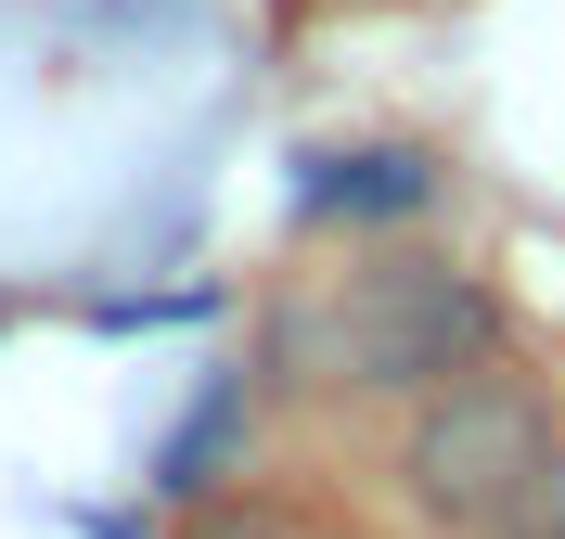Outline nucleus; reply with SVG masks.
Listing matches in <instances>:
<instances>
[{
    "instance_id": "f257e3e1",
    "label": "nucleus",
    "mask_w": 565,
    "mask_h": 539,
    "mask_svg": "<svg viewBox=\"0 0 565 539\" xmlns=\"http://www.w3.org/2000/svg\"><path fill=\"white\" fill-rule=\"evenodd\" d=\"M489 347V295L437 270V257H373V270H334L321 295H296L270 322V359L309 373V386H348V398H398V386H450L476 373Z\"/></svg>"
},
{
    "instance_id": "f03ea898",
    "label": "nucleus",
    "mask_w": 565,
    "mask_h": 539,
    "mask_svg": "<svg viewBox=\"0 0 565 539\" xmlns=\"http://www.w3.org/2000/svg\"><path fill=\"white\" fill-rule=\"evenodd\" d=\"M412 502L462 539H565V424L527 373H450L412 411Z\"/></svg>"
},
{
    "instance_id": "7ed1b4c3",
    "label": "nucleus",
    "mask_w": 565,
    "mask_h": 539,
    "mask_svg": "<svg viewBox=\"0 0 565 539\" xmlns=\"http://www.w3.org/2000/svg\"><path fill=\"white\" fill-rule=\"evenodd\" d=\"M437 193V168H424L412 142H386V154H321L309 168V206L321 218H398V206H424Z\"/></svg>"
},
{
    "instance_id": "20e7f679",
    "label": "nucleus",
    "mask_w": 565,
    "mask_h": 539,
    "mask_svg": "<svg viewBox=\"0 0 565 539\" xmlns=\"http://www.w3.org/2000/svg\"><path fill=\"white\" fill-rule=\"evenodd\" d=\"M232 424H245V386H218L206 411H193V424L168 436V463H154V475H168V488H206V463L232 450Z\"/></svg>"
},
{
    "instance_id": "39448f33",
    "label": "nucleus",
    "mask_w": 565,
    "mask_h": 539,
    "mask_svg": "<svg viewBox=\"0 0 565 539\" xmlns=\"http://www.w3.org/2000/svg\"><path fill=\"white\" fill-rule=\"evenodd\" d=\"M193 539H321V527H296V514H206Z\"/></svg>"
}]
</instances>
